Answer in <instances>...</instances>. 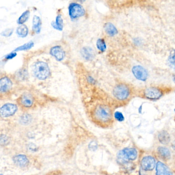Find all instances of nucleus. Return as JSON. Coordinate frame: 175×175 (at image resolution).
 Masks as SVG:
<instances>
[{"instance_id":"1","label":"nucleus","mask_w":175,"mask_h":175,"mask_svg":"<svg viewBox=\"0 0 175 175\" xmlns=\"http://www.w3.org/2000/svg\"><path fill=\"white\" fill-rule=\"evenodd\" d=\"M33 72L35 77L41 80L48 78L50 73L48 64L43 61L36 62L33 66Z\"/></svg>"},{"instance_id":"2","label":"nucleus","mask_w":175,"mask_h":175,"mask_svg":"<svg viewBox=\"0 0 175 175\" xmlns=\"http://www.w3.org/2000/svg\"><path fill=\"white\" fill-rule=\"evenodd\" d=\"M138 152L133 148H126L120 151L117 155V160L120 163L128 162L129 160H135L137 157Z\"/></svg>"},{"instance_id":"3","label":"nucleus","mask_w":175,"mask_h":175,"mask_svg":"<svg viewBox=\"0 0 175 175\" xmlns=\"http://www.w3.org/2000/svg\"><path fill=\"white\" fill-rule=\"evenodd\" d=\"M95 116L98 120L106 122L110 120L112 118L111 109L107 106L100 105L96 108Z\"/></svg>"},{"instance_id":"4","label":"nucleus","mask_w":175,"mask_h":175,"mask_svg":"<svg viewBox=\"0 0 175 175\" xmlns=\"http://www.w3.org/2000/svg\"><path fill=\"white\" fill-rule=\"evenodd\" d=\"M130 94V90L129 87L123 84L117 85L113 90V95L115 98L121 101L126 100Z\"/></svg>"},{"instance_id":"5","label":"nucleus","mask_w":175,"mask_h":175,"mask_svg":"<svg viewBox=\"0 0 175 175\" xmlns=\"http://www.w3.org/2000/svg\"><path fill=\"white\" fill-rule=\"evenodd\" d=\"M143 94L147 99L150 100H156L160 99L163 95V92L161 89L158 87L151 86L145 89Z\"/></svg>"},{"instance_id":"6","label":"nucleus","mask_w":175,"mask_h":175,"mask_svg":"<svg viewBox=\"0 0 175 175\" xmlns=\"http://www.w3.org/2000/svg\"><path fill=\"white\" fill-rule=\"evenodd\" d=\"M17 111V106L15 104L6 103L0 107V117L7 118L15 115Z\"/></svg>"},{"instance_id":"7","label":"nucleus","mask_w":175,"mask_h":175,"mask_svg":"<svg viewBox=\"0 0 175 175\" xmlns=\"http://www.w3.org/2000/svg\"><path fill=\"white\" fill-rule=\"evenodd\" d=\"M69 13L71 19H77L85 15V10L81 5L73 3L69 7Z\"/></svg>"},{"instance_id":"8","label":"nucleus","mask_w":175,"mask_h":175,"mask_svg":"<svg viewBox=\"0 0 175 175\" xmlns=\"http://www.w3.org/2000/svg\"><path fill=\"white\" fill-rule=\"evenodd\" d=\"M132 72L135 77L140 81H145L148 77L147 70L140 65L134 66L132 68Z\"/></svg>"},{"instance_id":"9","label":"nucleus","mask_w":175,"mask_h":175,"mask_svg":"<svg viewBox=\"0 0 175 175\" xmlns=\"http://www.w3.org/2000/svg\"><path fill=\"white\" fill-rule=\"evenodd\" d=\"M156 165V160L152 157L148 156L142 159L141 166L142 169L145 171H151Z\"/></svg>"},{"instance_id":"10","label":"nucleus","mask_w":175,"mask_h":175,"mask_svg":"<svg viewBox=\"0 0 175 175\" xmlns=\"http://www.w3.org/2000/svg\"><path fill=\"white\" fill-rule=\"evenodd\" d=\"M13 163L16 166L20 168H25L29 164L28 158L24 154H17L12 158Z\"/></svg>"},{"instance_id":"11","label":"nucleus","mask_w":175,"mask_h":175,"mask_svg":"<svg viewBox=\"0 0 175 175\" xmlns=\"http://www.w3.org/2000/svg\"><path fill=\"white\" fill-rule=\"evenodd\" d=\"M12 83L11 80L7 77H4L0 79V93H5L12 88Z\"/></svg>"},{"instance_id":"12","label":"nucleus","mask_w":175,"mask_h":175,"mask_svg":"<svg viewBox=\"0 0 175 175\" xmlns=\"http://www.w3.org/2000/svg\"><path fill=\"white\" fill-rule=\"evenodd\" d=\"M50 53L58 61L62 60L65 56L64 51L60 46H55L51 48Z\"/></svg>"},{"instance_id":"13","label":"nucleus","mask_w":175,"mask_h":175,"mask_svg":"<svg viewBox=\"0 0 175 175\" xmlns=\"http://www.w3.org/2000/svg\"><path fill=\"white\" fill-rule=\"evenodd\" d=\"M156 170V175H173L168 166L160 161L157 163Z\"/></svg>"},{"instance_id":"14","label":"nucleus","mask_w":175,"mask_h":175,"mask_svg":"<svg viewBox=\"0 0 175 175\" xmlns=\"http://www.w3.org/2000/svg\"><path fill=\"white\" fill-rule=\"evenodd\" d=\"M21 105L26 108L31 107L33 104V98L31 94H24L20 99Z\"/></svg>"},{"instance_id":"15","label":"nucleus","mask_w":175,"mask_h":175,"mask_svg":"<svg viewBox=\"0 0 175 175\" xmlns=\"http://www.w3.org/2000/svg\"><path fill=\"white\" fill-rule=\"evenodd\" d=\"M158 139L160 143L164 145L168 144L171 141L170 135L166 130H162L159 132L158 135Z\"/></svg>"},{"instance_id":"16","label":"nucleus","mask_w":175,"mask_h":175,"mask_svg":"<svg viewBox=\"0 0 175 175\" xmlns=\"http://www.w3.org/2000/svg\"><path fill=\"white\" fill-rule=\"evenodd\" d=\"M157 152L159 157L164 160H168L171 158V152L166 147H159L157 149Z\"/></svg>"},{"instance_id":"17","label":"nucleus","mask_w":175,"mask_h":175,"mask_svg":"<svg viewBox=\"0 0 175 175\" xmlns=\"http://www.w3.org/2000/svg\"><path fill=\"white\" fill-rule=\"evenodd\" d=\"M32 24V29L34 30V32L36 34L40 33L41 24V20L40 18L36 15H34L33 18Z\"/></svg>"},{"instance_id":"18","label":"nucleus","mask_w":175,"mask_h":175,"mask_svg":"<svg viewBox=\"0 0 175 175\" xmlns=\"http://www.w3.org/2000/svg\"><path fill=\"white\" fill-rule=\"evenodd\" d=\"M105 29L106 32L110 36H115L118 32L117 29L115 26L110 23H108L105 25Z\"/></svg>"},{"instance_id":"19","label":"nucleus","mask_w":175,"mask_h":175,"mask_svg":"<svg viewBox=\"0 0 175 175\" xmlns=\"http://www.w3.org/2000/svg\"><path fill=\"white\" fill-rule=\"evenodd\" d=\"M17 33L18 36L24 38L26 37L28 34V29L25 25H21L20 26L18 27L17 29Z\"/></svg>"},{"instance_id":"20","label":"nucleus","mask_w":175,"mask_h":175,"mask_svg":"<svg viewBox=\"0 0 175 175\" xmlns=\"http://www.w3.org/2000/svg\"><path fill=\"white\" fill-rule=\"evenodd\" d=\"M52 26L53 27V28L56 29L62 30V27H63V20H62V18L61 17V15H57V17L56 18L55 22L52 23Z\"/></svg>"},{"instance_id":"21","label":"nucleus","mask_w":175,"mask_h":175,"mask_svg":"<svg viewBox=\"0 0 175 175\" xmlns=\"http://www.w3.org/2000/svg\"><path fill=\"white\" fill-rule=\"evenodd\" d=\"M81 53L83 56L87 60H90L94 56V52L92 49L89 47H85L82 49Z\"/></svg>"},{"instance_id":"22","label":"nucleus","mask_w":175,"mask_h":175,"mask_svg":"<svg viewBox=\"0 0 175 175\" xmlns=\"http://www.w3.org/2000/svg\"><path fill=\"white\" fill-rule=\"evenodd\" d=\"M31 121H32V117L30 115L27 114V113L22 115L19 119V122L20 123V124L24 125H27L30 124Z\"/></svg>"},{"instance_id":"23","label":"nucleus","mask_w":175,"mask_h":175,"mask_svg":"<svg viewBox=\"0 0 175 175\" xmlns=\"http://www.w3.org/2000/svg\"><path fill=\"white\" fill-rule=\"evenodd\" d=\"M30 16V11L26 10L23 12V14L19 18L17 23L20 25H23L25 22H26L27 20L29 19V17Z\"/></svg>"},{"instance_id":"24","label":"nucleus","mask_w":175,"mask_h":175,"mask_svg":"<svg viewBox=\"0 0 175 175\" xmlns=\"http://www.w3.org/2000/svg\"><path fill=\"white\" fill-rule=\"evenodd\" d=\"M34 45V43L32 41L29 42L28 43L25 44L24 45L17 47V48L15 50V51H27L31 49Z\"/></svg>"},{"instance_id":"25","label":"nucleus","mask_w":175,"mask_h":175,"mask_svg":"<svg viewBox=\"0 0 175 175\" xmlns=\"http://www.w3.org/2000/svg\"><path fill=\"white\" fill-rule=\"evenodd\" d=\"M96 46L98 50H99L102 52H104L107 48L105 41L102 39H99L97 40V41L96 42Z\"/></svg>"},{"instance_id":"26","label":"nucleus","mask_w":175,"mask_h":175,"mask_svg":"<svg viewBox=\"0 0 175 175\" xmlns=\"http://www.w3.org/2000/svg\"><path fill=\"white\" fill-rule=\"evenodd\" d=\"M168 60L169 65L175 70V51L169 56Z\"/></svg>"},{"instance_id":"27","label":"nucleus","mask_w":175,"mask_h":175,"mask_svg":"<svg viewBox=\"0 0 175 175\" xmlns=\"http://www.w3.org/2000/svg\"><path fill=\"white\" fill-rule=\"evenodd\" d=\"M8 142H9V140H8L7 136L4 135H0V145H6Z\"/></svg>"},{"instance_id":"28","label":"nucleus","mask_w":175,"mask_h":175,"mask_svg":"<svg viewBox=\"0 0 175 175\" xmlns=\"http://www.w3.org/2000/svg\"><path fill=\"white\" fill-rule=\"evenodd\" d=\"M114 116L117 120L119 122H122L124 120V116L123 113L119 111H116L115 113Z\"/></svg>"},{"instance_id":"29","label":"nucleus","mask_w":175,"mask_h":175,"mask_svg":"<svg viewBox=\"0 0 175 175\" xmlns=\"http://www.w3.org/2000/svg\"><path fill=\"white\" fill-rule=\"evenodd\" d=\"M13 29H7L5 30H4L3 32H2L1 33V35L5 37H8L12 35L13 32Z\"/></svg>"},{"instance_id":"30","label":"nucleus","mask_w":175,"mask_h":175,"mask_svg":"<svg viewBox=\"0 0 175 175\" xmlns=\"http://www.w3.org/2000/svg\"><path fill=\"white\" fill-rule=\"evenodd\" d=\"M97 144L95 142L93 141L92 142H91L90 145H89V148L92 149V150H95L97 149Z\"/></svg>"},{"instance_id":"31","label":"nucleus","mask_w":175,"mask_h":175,"mask_svg":"<svg viewBox=\"0 0 175 175\" xmlns=\"http://www.w3.org/2000/svg\"><path fill=\"white\" fill-rule=\"evenodd\" d=\"M16 56H17V53H10L9 55L6 56L5 58H6V59H7V60H10V59H13V58H15Z\"/></svg>"},{"instance_id":"32","label":"nucleus","mask_w":175,"mask_h":175,"mask_svg":"<svg viewBox=\"0 0 175 175\" xmlns=\"http://www.w3.org/2000/svg\"><path fill=\"white\" fill-rule=\"evenodd\" d=\"M173 81H174V83H175V76H174V77Z\"/></svg>"},{"instance_id":"33","label":"nucleus","mask_w":175,"mask_h":175,"mask_svg":"<svg viewBox=\"0 0 175 175\" xmlns=\"http://www.w3.org/2000/svg\"><path fill=\"white\" fill-rule=\"evenodd\" d=\"M0 175H3L2 174H0Z\"/></svg>"},{"instance_id":"34","label":"nucleus","mask_w":175,"mask_h":175,"mask_svg":"<svg viewBox=\"0 0 175 175\" xmlns=\"http://www.w3.org/2000/svg\"></svg>"}]
</instances>
